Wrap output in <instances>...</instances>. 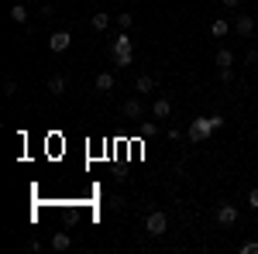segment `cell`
<instances>
[{"mask_svg":"<svg viewBox=\"0 0 258 254\" xmlns=\"http://www.w3.org/2000/svg\"><path fill=\"white\" fill-rule=\"evenodd\" d=\"M220 127H224V117H217V114H214V117H197L186 127V141H189V144H203V141L214 134V131H220Z\"/></svg>","mask_w":258,"mask_h":254,"instance_id":"cell-1","label":"cell"},{"mask_svg":"<svg viewBox=\"0 0 258 254\" xmlns=\"http://www.w3.org/2000/svg\"><path fill=\"white\" fill-rule=\"evenodd\" d=\"M165 227H169L165 213H162V210H152V213H148V220H145V230H148L152 237H162V234H165Z\"/></svg>","mask_w":258,"mask_h":254,"instance_id":"cell-2","label":"cell"},{"mask_svg":"<svg viewBox=\"0 0 258 254\" xmlns=\"http://www.w3.org/2000/svg\"><path fill=\"white\" fill-rule=\"evenodd\" d=\"M214 220H217L220 227H231V223H238V210L231 203H220L217 210H214Z\"/></svg>","mask_w":258,"mask_h":254,"instance_id":"cell-3","label":"cell"},{"mask_svg":"<svg viewBox=\"0 0 258 254\" xmlns=\"http://www.w3.org/2000/svg\"><path fill=\"white\" fill-rule=\"evenodd\" d=\"M69 45H73V35H69V31H52V35H48V48H52L55 55H62Z\"/></svg>","mask_w":258,"mask_h":254,"instance_id":"cell-4","label":"cell"},{"mask_svg":"<svg viewBox=\"0 0 258 254\" xmlns=\"http://www.w3.org/2000/svg\"><path fill=\"white\" fill-rule=\"evenodd\" d=\"M234 31H238L241 38H248V35L255 31V18H248V14H238V21H234Z\"/></svg>","mask_w":258,"mask_h":254,"instance_id":"cell-5","label":"cell"},{"mask_svg":"<svg viewBox=\"0 0 258 254\" xmlns=\"http://www.w3.org/2000/svg\"><path fill=\"white\" fill-rule=\"evenodd\" d=\"M152 114H155V120H165L169 114H172V100H165V97H159L155 103H152Z\"/></svg>","mask_w":258,"mask_h":254,"instance_id":"cell-6","label":"cell"},{"mask_svg":"<svg viewBox=\"0 0 258 254\" xmlns=\"http://www.w3.org/2000/svg\"><path fill=\"white\" fill-rule=\"evenodd\" d=\"M110 52H135V45H131V35H127V31H120L117 38L110 41Z\"/></svg>","mask_w":258,"mask_h":254,"instance_id":"cell-7","label":"cell"},{"mask_svg":"<svg viewBox=\"0 0 258 254\" xmlns=\"http://www.w3.org/2000/svg\"><path fill=\"white\" fill-rule=\"evenodd\" d=\"M120 110H124V117H131V120H138V117H141V100H138V97H131V100H124V107H120Z\"/></svg>","mask_w":258,"mask_h":254,"instance_id":"cell-8","label":"cell"},{"mask_svg":"<svg viewBox=\"0 0 258 254\" xmlns=\"http://www.w3.org/2000/svg\"><path fill=\"white\" fill-rule=\"evenodd\" d=\"M93 86H97L100 93H107V90H114V72H100V76L93 79Z\"/></svg>","mask_w":258,"mask_h":254,"instance_id":"cell-9","label":"cell"},{"mask_svg":"<svg viewBox=\"0 0 258 254\" xmlns=\"http://www.w3.org/2000/svg\"><path fill=\"white\" fill-rule=\"evenodd\" d=\"M214 62H217V69H231V65H234V52H231V48H220Z\"/></svg>","mask_w":258,"mask_h":254,"instance_id":"cell-10","label":"cell"},{"mask_svg":"<svg viewBox=\"0 0 258 254\" xmlns=\"http://www.w3.org/2000/svg\"><path fill=\"white\" fill-rule=\"evenodd\" d=\"M155 90V76H138V82H135V93H152Z\"/></svg>","mask_w":258,"mask_h":254,"instance_id":"cell-11","label":"cell"},{"mask_svg":"<svg viewBox=\"0 0 258 254\" xmlns=\"http://www.w3.org/2000/svg\"><path fill=\"white\" fill-rule=\"evenodd\" d=\"M48 93H52V97H62V93H66V76H52L48 79Z\"/></svg>","mask_w":258,"mask_h":254,"instance_id":"cell-12","label":"cell"},{"mask_svg":"<svg viewBox=\"0 0 258 254\" xmlns=\"http://www.w3.org/2000/svg\"><path fill=\"white\" fill-rule=\"evenodd\" d=\"M227 31H231V24H227V21H224V18H217V21H214V24H210V35H214V38H224Z\"/></svg>","mask_w":258,"mask_h":254,"instance_id":"cell-13","label":"cell"},{"mask_svg":"<svg viewBox=\"0 0 258 254\" xmlns=\"http://www.w3.org/2000/svg\"><path fill=\"white\" fill-rule=\"evenodd\" d=\"M90 24H93L97 31H107V28H110V14H107V11H100V14H93V21H90Z\"/></svg>","mask_w":258,"mask_h":254,"instance_id":"cell-14","label":"cell"},{"mask_svg":"<svg viewBox=\"0 0 258 254\" xmlns=\"http://www.w3.org/2000/svg\"><path fill=\"white\" fill-rule=\"evenodd\" d=\"M131 59H135V52H110V62L120 65V69H124V65H131Z\"/></svg>","mask_w":258,"mask_h":254,"instance_id":"cell-15","label":"cell"},{"mask_svg":"<svg viewBox=\"0 0 258 254\" xmlns=\"http://www.w3.org/2000/svg\"><path fill=\"white\" fill-rule=\"evenodd\" d=\"M11 21H14V24H24V21H28V7H24V4H14V7H11Z\"/></svg>","mask_w":258,"mask_h":254,"instance_id":"cell-16","label":"cell"},{"mask_svg":"<svg viewBox=\"0 0 258 254\" xmlns=\"http://www.w3.org/2000/svg\"><path fill=\"white\" fill-rule=\"evenodd\" d=\"M69 244H73L69 234H55L52 237V251H69Z\"/></svg>","mask_w":258,"mask_h":254,"instance_id":"cell-17","label":"cell"},{"mask_svg":"<svg viewBox=\"0 0 258 254\" xmlns=\"http://www.w3.org/2000/svg\"><path fill=\"white\" fill-rule=\"evenodd\" d=\"M117 24H120V31H127V28L135 24V18H131V11H124V14H117Z\"/></svg>","mask_w":258,"mask_h":254,"instance_id":"cell-18","label":"cell"},{"mask_svg":"<svg viewBox=\"0 0 258 254\" xmlns=\"http://www.w3.org/2000/svg\"><path fill=\"white\" fill-rule=\"evenodd\" d=\"M248 206H251V210H258V186L248 193Z\"/></svg>","mask_w":258,"mask_h":254,"instance_id":"cell-19","label":"cell"},{"mask_svg":"<svg viewBox=\"0 0 258 254\" xmlns=\"http://www.w3.org/2000/svg\"><path fill=\"white\" fill-rule=\"evenodd\" d=\"M4 93H7V97H11V93H18V82H14V79H7V82H4Z\"/></svg>","mask_w":258,"mask_h":254,"instance_id":"cell-20","label":"cell"},{"mask_svg":"<svg viewBox=\"0 0 258 254\" xmlns=\"http://www.w3.org/2000/svg\"><path fill=\"white\" fill-rule=\"evenodd\" d=\"M241 251H244V254H258V244H255V240H251V244H241Z\"/></svg>","mask_w":258,"mask_h":254,"instance_id":"cell-21","label":"cell"},{"mask_svg":"<svg viewBox=\"0 0 258 254\" xmlns=\"http://www.w3.org/2000/svg\"><path fill=\"white\" fill-rule=\"evenodd\" d=\"M248 62H258V48H251V52H248Z\"/></svg>","mask_w":258,"mask_h":254,"instance_id":"cell-22","label":"cell"},{"mask_svg":"<svg viewBox=\"0 0 258 254\" xmlns=\"http://www.w3.org/2000/svg\"><path fill=\"white\" fill-rule=\"evenodd\" d=\"M241 0H224V7H238Z\"/></svg>","mask_w":258,"mask_h":254,"instance_id":"cell-23","label":"cell"}]
</instances>
